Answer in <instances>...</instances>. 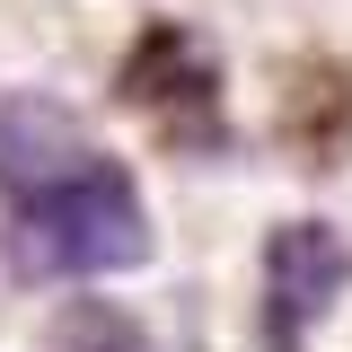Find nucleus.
I'll return each mask as SVG.
<instances>
[{"label":"nucleus","instance_id":"obj_1","mask_svg":"<svg viewBox=\"0 0 352 352\" xmlns=\"http://www.w3.org/2000/svg\"><path fill=\"white\" fill-rule=\"evenodd\" d=\"M9 247L44 282H106V273L150 264V212H141L132 168L88 150L80 168H62L53 185L18 194L9 203Z\"/></svg>","mask_w":352,"mask_h":352},{"label":"nucleus","instance_id":"obj_2","mask_svg":"<svg viewBox=\"0 0 352 352\" xmlns=\"http://www.w3.org/2000/svg\"><path fill=\"white\" fill-rule=\"evenodd\" d=\"M344 282H352L344 229L335 220H282L264 238V273H256V335H264V352H300L335 317Z\"/></svg>","mask_w":352,"mask_h":352},{"label":"nucleus","instance_id":"obj_3","mask_svg":"<svg viewBox=\"0 0 352 352\" xmlns=\"http://www.w3.org/2000/svg\"><path fill=\"white\" fill-rule=\"evenodd\" d=\"M88 150H97V141L80 132V115H71L62 97H44V88H9V97H0V203L53 185L62 168H80Z\"/></svg>","mask_w":352,"mask_h":352}]
</instances>
